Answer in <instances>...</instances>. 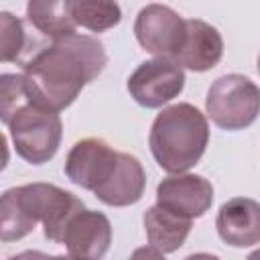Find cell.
Segmentation results:
<instances>
[{
    "label": "cell",
    "mask_w": 260,
    "mask_h": 260,
    "mask_svg": "<svg viewBox=\"0 0 260 260\" xmlns=\"http://www.w3.org/2000/svg\"><path fill=\"white\" fill-rule=\"evenodd\" d=\"M219 238L234 248L260 244V203L250 197L228 199L215 217Z\"/></svg>",
    "instance_id": "cell-11"
},
{
    "label": "cell",
    "mask_w": 260,
    "mask_h": 260,
    "mask_svg": "<svg viewBox=\"0 0 260 260\" xmlns=\"http://www.w3.org/2000/svg\"><path fill=\"white\" fill-rule=\"evenodd\" d=\"M24 102H28L24 75L22 73H4L0 77V120L6 126L10 116L20 108Z\"/></svg>",
    "instance_id": "cell-18"
},
{
    "label": "cell",
    "mask_w": 260,
    "mask_h": 260,
    "mask_svg": "<svg viewBox=\"0 0 260 260\" xmlns=\"http://www.w3.org/2000/svg\"><path fill=\"white\" fill-rule=\"evenodd\" d=\"M63 244L77 260H102L112 244V223L102 211L81 209L69 219Z\"/></svg>",
    "instance_id": "cell-10"
},
{
    "label": "cell",
    "mask_w": 260,
    "mask_h": 260,
    "mask_svg": "<svg viewBox=\"0 0 260 260\" xmlns=\"http://www.w3.org/2000/svg\"><path fill=\"white\" fill-rule=\"evenodd\" d=\"M209 142V124L193 104H173L156 114L148 146L156 165L171 173L181 175L195 167Z\"/></svg>",
    "instance_id": "cell-3"
},
{
    "label": "cell",
    "mask_w": 260,
    "mask_h": 260,
    "mask_svg": "<svg viewBox=\"0 0 260 260\" xmlns=\"http://www.w3.org/2000/svg\"><path fill=\"white\" fill-rule=\"evenodd\" d=\"M144 187H146V173L140 160L128 152H120L114 175L100 189H95L93 195L110 207H126L142 199Z\"/></svg>",
    "instance_id": "cell-13"
},
{
    "label": "cell",
    "mask_w": 260,
    "mask_h": 260,
    "mask_svg": "<svg viewBox=\"0 0 260 260\" xmlns=\"http://www.w3.org/2000/svg\"><path fill=\"white\" fill-rule=\"evenodd\" d=\"M6 128L16 154L30 165L49 162L57 154L63 136V122L59 114L45 110L30 100L16 108Z\"/></svg>",
    "instance_id": "cell-4"
},
{
    "label": "cell",
    "mask_w": 260,
    "mask_h": 260,
    "mask_svg": "<svg viewBox=\"0 0 260 260\" xmlns=\"http://www.w3.org/2000/svg\"><path fill=\"white\" fill-rule=\"evenodd\" d=\"M128 93L130 98L148 110L162 108L173 98H177L185 87V71L183 67L167 57H154L150 61L140 63L132 75L128 77Z\"/></svg>",
    "instance_id": "cell-6"
},
{
    "label": "cell",
    "mask_w": 260,
    "mask_h": 260,
    "mask_svg": "<svg viewBox=\"0 0 260 260\" xmlns=\"http://www.w3.org/2000/svg\"><path fill=\"white\" fill-rule=\"evenodd\" d=\"M45 260H77V258H73V256H69V254H67V256H63V254L49 256V254H47V258H45Z\"/></svg>",
    "instance_id": "cell-22"
},
{
    "label": "cell",
    "mask_w": 260,
    "mask_h": 260,
    "mask_svg": "<svg viewBox=\"0 0 260 260\" xmlns=\"http://www.w3.org/2000/svg\"><path fill=\"white\" fill-rule=\"evenodd\" d=\"M0 43H2V61L22 63V55L28 47V37L20 18L10 12H0Z\"/></svg>",
    "instance_id": "cell-17"
},
{
    "label": "cell",
    "mask_w": 260,
    "mask_h": 260,
    "mask_svg": "<svg viewBox=\"0 0 260 260\" xmlns=\"http://www.w3.org/2000/svg\"><path fill=\"white\" fill-rule=\"evenodd\" d=\"M223 57V39L215 26L205 20L189 18L187 35L181 51L175 61L183 69H191L195 73H203L213 69Z\"/></svg>",
    "instance_id": "cell-12"
},
{
    "label": "cell",
    "mask_w": 260,
    "mask_h": 260,
    "mask_svg": "<svg viewBox=\"0 0 260 260\" xmlns=\"http://www.w3.org/2000/svg\"><path fill=\"white\" fill-rule=\"evenodd\" d=\"M142 221H144V232H146L148 244L162 254L177 252L185 244V240L191 232V225H193V219L181 217L160 205L148 207L144 211Z\"/></svg>",
    "instance_id": "cell-14"
},
{
    "label": "cell",
    "mask_w": 260,
    "mask_h": 260,
    "mask_svg": "<svg viewBox=\"0 0 260 260\" xmlns=\"http://www.w3.org/2000/svg\"><path fill=\"white\" fill-rule=\"evenodd\" d=\"M71 14L77 26L91 32H104L122 20V10L116 2H95V0H69Z\"/></svg>",
    "instance_id": "cell-16"
},
{
    "label": "cell",
    "mask_w": 260,
    "mask_h": 260,
    "mask_svg": "<svg viewBox=\"0 0 260 260\" xmlns=\"http://www.w3.org/2000/svg\"><path fill=\"white\" fill-rule=\"evenodd\" d=\"M187 35V20L165 4H146L134 20L138 45L154 57L173 59L181 51Z\"/></svg>",
    "instance_id": "cell-7"
},
{
    "label": "cell",
    "mask_w": 260,
    "mask_h": 260,
    "mask_svg": "<svg viewBox=\"0 0 260 260\" xmlns=\"http://www.w3.org/2000/svg\"><path fill=\"white\" fill-rule=\"evenodd\" d=\"M104 45L89 35H69L41 45L22 61L28 100L45 110L69 108L106 67Z\"/></svg>",
    "instance_id": "cell-1"
},
{
    "label": "cell",
    "mask_w": 260,
    "mask_h": 260,
    "mask_svg": "<svg viewBox=\"0 0 260 260\" xmlns=\"http://www.w3.org/2000/svg\"><path fill=\"white\" fill-rule=\"evenodd\" d=\"M205 112L221 130H244L260 114V87L240 73L221 75L207 89Z\"/></svg>",
    "instance_id": "cell-5"
},
{
    "label": "cell",
    "mask_w": 260,
    "mask_h": 260,
    "mask_svg": "<svg viewBox=\"0 0 260 260\" xmlns=\"http://www.w3.org/2000/svg\"><path fill=\"white\" fill-rule=\"evenodd\" d=\"M258 73H260V55H258Z\"/></svg>",
    "instance_id": "cell-24"
},
{
    "label": "cell",
    "mask_w": 260,
    "mask_h": 260,
    "mask_svg": "<svg viewBox=\"0 0 260 260\" xmlns=\"http://www.w3.org/2000/svg\"><path fill=\"white\" fill-rule=\"evenodd\" d=\"M185 260H221L219 256H215V254H207V252H197V254H191V256H187Z\"/></svg>",
    "instance_id": "cell-21"
},
{
    "label": "cell",
    "mask_w": 260,
    "mask_h": 260,
    "mask_svg": "<svg viewBox=\"0 0 260 260\" xmlns=\"http://www.w3.org/2000/svg\"><path fill=\"white\" fill-rule=\"evenodd\" d=\"M26 20L49 41L75 35V20L69 0H30L26 4Z\"/></svg>",
    "instance_id": "cell-15"
},
{
    "label": "cell",
    "mask_w": 260,
    "mask_h": 260,
    "mask_svg": "<svg viewBox=\"0 0 260 260\" xmlns=\"http://www.w3.org/2000/svg\"><path fill=\"white\" fill-rule=\"evenodd\" d=\"M211 203L213 185L201 175H169L156 185V205L181 217L197 219L209 211Z\"/></svg>",
    "instance_id": "cell-9"
},
{
    "label": "cell",
    "mask_w": 260,
    "mask_h": 260,
    "mask_svg": "<svg viewBox=\"0 0 260 260\" xmlns=\"http://www.w3.org/2000/svg\"><path fill=\"white\" fill-rule=\"evenodd\" d=\"M246 260H260V248H258V250H254V252H250Z\"/></svg>",
    "instance_id": "cell-23"
},
{
    "label": "cell",
    "mask_w": 260,
    "mask_h": 260,
    "mask_svg": "<svg viewBox=\"0 0 260 260\" xmlns=\"http://www.w3.org/2000/svg\"><path fill=\"white\" fill-rule=\"evenodd\" d=\"M120 152L102 138L77 140L65 158V175L81 189H100L116 171Z\"/></svg>",
    "instance_id": "cell-8"
},
{
    "label": "cell",
    "mask_w": 260,
    "mask_h": 260,
    "mask_svg": "<svg viewBox=\"0 0 260 260\" xmlns=\"http://www.w3.org/2000/svg\"><path fill=\"white\" fill-rule=\"evenodd\" d=\"M81 209L85 205L79 197L51 183L12 187L0 199V240H22L41 221L45 238L63 244L69 219Z\"/></svg>",
    "instance_id": "cell-2"
},
{
    "label": "cell",
    "mask_w": 260,
    "mask_h": 260,
    "mask_svg": "<svg viewBox=\"0 0 260 260\" xmlns=\"http://www.w3.org/2000/svg\"><path fill=\"white\" fill-rule=\"evenodd\" d=\"M128 260H167L162 252H158L156 248L152 246H142V248H136Z\"/></svg>",
    "instance_id": "cell-19"
},
{
    "label": "cell",
    "mask_w": 260,
    "mask_h": 260,
    "mask_svg": "<svg viewBox=\"0 0 260 260\" xmlns=\"http://www.w3.org/2000/svg\"><path fill=\"white\" fill-rule=\"evenodd\" d=\"M45 258H47L45 252L26 250V252H20V254H16V256H12V258H8V260H45Z\"/></svg>",
    "instance_id": "cell-20"
}]
</instances>
